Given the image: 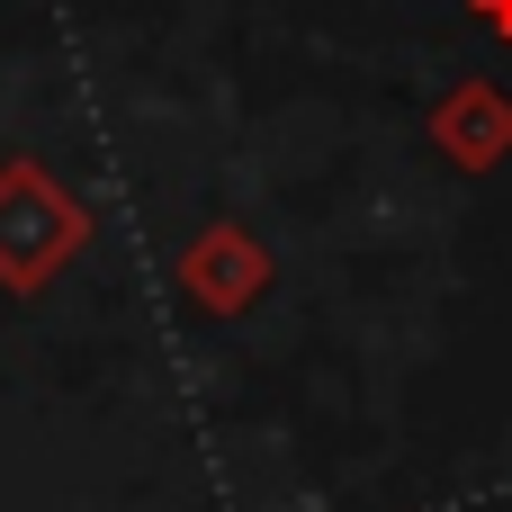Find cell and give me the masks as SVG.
<instances>
[{"label":"cell","mask_w":512,"mask_h":512,"mask_svg":"<svg viewBox=\"0 0 512 512\" xmlns=\"http://www.w3.org/2000/svg\"><path fill=\"white\" fill-rule=\"evenodd\" d=\"M90 243V216H81V198L45 171V162H0V288H18V297H36L72 252Z\"/></svg>","instance_id":"cell-1"},{"label":"cell","mask_w":512,"mask_h":512,"mask_svg":"<svg viewBox=\"0 0 512 512\" xmlns=\"http://www.w3.org/2000/svg\"><path fill=\"white\" fill-rule=\"evenodd\" d=\"M180 297L198 306V315H252L261 297H270V243L252 234V225H234V216H216V225H198L189 243H180Z\"/></svg>","instance_id":"cell-2"},{"label":"cell","mask_w":512,"mask_h":512,"mask_svg":"<svg viewBox=\"0 0 512 512\" xmlns=\"http://www.w3.org/2000/svg\"><path fill=\"white\" fill-rule=\"evenodd\" d=\"M432 144H441V162H459V171H495V162H512V90H495V81L441 90Z\"/></svg>","instance_id":"cell-3"},{"label":"cell","mask_w":512,"mask_h":512,"mask_svg":"<svg viewBox=\"0 0 512 512\" xmlns=\"http://www.w3.org/2000/svg\"><path fill=\"white\" fill-rule=\"evenodd\" d=\"M468 18H477L486 36H504V45H512V0H468Z\"/></svg>","instance_id":"cell-4"}]
</instances>
